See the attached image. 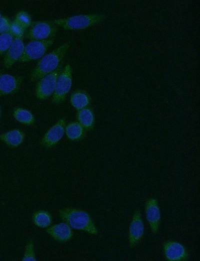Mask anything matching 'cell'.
Masks as SVG:
<instances>
[{
    "instance_id": "obj_19",
    "label": "cell",
    "mask_w": 200,
    "mask_h": 261,
    "mask_svg": "<svg viewBox=\"0 0 200 261\" xmlns=\"http://www.w3.org/2000/svg\"><path fill=\"white\" fill-rule=\"evenodd\" d=\"M34 223L40 228H46L52 223V216L48 211L38 210L32 215Z\"/></svg>"
},
{
    "instance_id": "obj_27",
    "label": "cell",
    "mask_w": 200,
    "mask_h": 261,
    "mask_svg": "<svg viewBox=\"0 0 200 261\" xmlns=\"http://www.w3.org/2000/svg\"><path fill=\"white\" fill-rule=\"evenodd\" d=\"M1 18H2V15H1V13L0 12V19Z\"/></svg>"
},
{
    "instance_id": "obj_3",
    "label": "cell",
    "mask_w": 200,
    "mask_h": 261,
    "mask_svg": "<svg viewBox=\"0 0 200 261\" xmlns=\"http://www.w3.org/2000/svg\"><path fill=\"white\" fill-rule=\"evenodd\" d=\"M105 16L102 14L79 15L53 20L52 22L65 30H79L87 29L102 22Z\"/></svg>"
},
{
    "instance_id": "obj_22",
    "label": "cell",
    "mask_w": 200,
    "mask_h": 261,
    "mask_svg": "<svg viewBox=\"0 0 200 261\" xmlns=\"http://www.w3.org/2000/svg\"><path fill=\"white\" fill-rule=\"evenodd\" d=\"M14 21L26 30L28 28L32 23L30 15L22 10L16 14Z\"/></svg>"
},
{
    "instance_id": "obj_8",
    "label": "cell",
    "mask_w": 200,
    "mask_h": 261,
    "mask_svg": "<svg viewBox=\"0 0 200 261\" xmlns=\"http://www.w3.org/2000/svg\"><path fill=\"white\" fill-rule=\"evenodd\" d=\"M163 253L169 261H186L189 254L185 246L181 243L172 240L165 241L162 246Z\"/></svg>"
},
{
    "instance_id": "obj_18",
    "label": "cell",
    "mask_w": 200,
    "mask_h": 261,
    "mask_svg": "<svg viewBox=\"0 0 200 261\" xmlns=\"http://www.w3.org/2000/svg\"><path fill=\"white\" fill-rule=\"evenodd\" d=\"M66 136L70 140L79 141L85 135L84 127L76 121L69 123L65 127Z\"/></svg>"
},
{
    "instance_id": "obj_21",
    "label": "cell",
    "mask_w": 200,
    "mask_h": 261,
    "mask_svg": "<svg viewBox=\"0 0 200 261\" xmlns=\"http://www.w3.org/2000/svg\"><path fill=\"white\" fill-rule=\"evenodd\" d=\"M14 39V37L10 33L0 35V56L8 50Z\"/></svg>"
},
{
    "instance_id": "obj_9",
    "label": "cell",
    "mask_w": 200,
    "mask_h": 261,
    "mask_svg": "<svg viewBox=\"0 0 200 261\" xmlns=\"http://www.w3.org/2000/svg\"><path fill=\"white\" fill-rule=\"evenodd\" d=\"M144 227L142 214L139 210H136L133 215L129 227L128 241L130 247H134L142 239Z\"/></svg>"
},
{
    "instance_id": "obj_11",
    "label": "cell",
    "mask_w": 200,
    "mask_h": 261,
    "mask_svg": "<svg viewBox=\"0 0 200 261\" xmlns=\"http://www.w3.org/2000/svg\"><path fill=\"white\" fill-rule=\"evenodd\" d=\"M66 122L64 118L59 119L45 134L41 140V144L46 148L54 146L65 133Z\"/></svg>"
},
{
    "instance_id": "obj_23",
    "label": "cell",
    "mask_w": 200,
    "mask_h": 261,
    "mask_svg": "<svg viewBox=\"0 0 200 261\" xmlns=\"http://www.w3.org/2000/svg\"><path fill=\"white\" fill-rule=\"evenodd\" d=\"M22 260H36L34 251V246L32 240L30 239L27 243Z\"/></svg>"
},
{
    "instance_id": "obj_10",
    "label": "cell",
    "mask_w": 200,
    "mask_h": 261,
    "mask_svg": "<svg viewBox=\"0 0 200 261\" xmlns=\"http://www.w3.org/2000/svg\"><path fill=\"white\" fill-rule=\"evenodd\" d=\"M145 213L152 232L154 234L157 233L160 228L161 217L158 202L156 198H150L146 200Z\"/></svg>"
},
{
    "instance_id": "obj_6",
    "label": "cell",
    "mask_w": 200,
    "mask_h": 261,
    "mask_svg": "<svg viewBox=\"0 0 200 261\" xmlns=\"http://www.w3.org/2000/svg\"><path fill=\"white\" fill-rule=\"evenodd\" d=\"M62 62L56 70L39 80L36 88L38 99H46L54 93L58 77L62 69Z\"/></svg>"
},
{
    "instance_id": "obj_13",
    "label": "cell",
    "mask_w": 200,
    "mask_h": 261,
    "mask_svg": "<svg viewBox=\"0 0 200 261\" xmlns=\"http://www.w3.org/2000/svg\"><path fill=\"white\" fill-rule=\"evenodd\" d=\"M24 48L22 38H14L13 42L7 51L4 63L6 68L11 67L22 57Z\"/></svg>"
},
{
    "instance_id": "obj_2",
    "label": "cell",
    "mask_w": 200,
    "mask_h": 261,
    "mask_svg": "<svg viewBox=\"0 0 200 261\" xmlns=\"http://www.w3.org/2000/svg\"><path fill=\"white\" fill-rule=\"evenodd\" d=\"M62 221L70 227L96 235L97 228L90 215L86 211L74 208H65L59 211Z\"/></svg>"
},
{
    "instance_id": "obj_20",
    "label": "cell",
    "mask_w": 200,
    "mask_h": 261,
    "mask_svg": "<svg viewBox=\"0 0 200 261\" xmlns=\"http://www.w3.org/2000/svg\"><path fill=\"white\" fill-rule=\"evenodd\" d=\"M13 116L18 122L26 125H31L34 123V115L28 110L18 107L14 109Z\"/></svg>"
},
{
    "instance_id": "obj_4",
    "label": "cell",
    "mask_w": 200,
    "mask_h": 261,
    "mask_svg": "<svg viewBox=\"0 0 200 261\" xmlns=\"http://www.w3.org/2000/svg\"><path fill=\"white\" fill-rule=\"evenodd\" d=\"M57 32L58 28L52 22L38 21L32 22L24 35L32 41H42L53 38Z\"/></svg>"
},
{
    "instance_id": "obj_14",
    "label": "cell",
    "mask_w": 200,
    "mask_h": 261,
    "mask_svg": "<svg viewBox=\"0 0 200 261\" xmlns=\"http://www.w3.org/2000/svg\"><path fill=\"white\" fill-rule=\"evenodd\" d=\"M46 232L54 239L60 242H65L73 236L71 227L66 223H60L52 225L46 229Z\"/></svg>"
},
{
    "instance_id": "obj_1",
    "label": "cell",
    "mask_w": 200,
    "mask_h": 261,
    "mask_svg": "<svg viewBox=\"0 0 200 261\" xmlns=\"http://www.w3.org/2000/svg\"><path fill=\"white\" fill-rule=\"evenodd\" d=\"M70 43L66 42L40 59L30 74L32 81L40 80L56 70L62 63Z\"/></svg>"
},
{
    "instance_id": "obj_24",
    "label": "cell",
    "mask_w": 200,
    "mask_h": 261,
    "mask_svg": "<svg viewBox=\"0 0 200 261\" xmlns=\"http://www.w3.org/2000/svg\"><path fill=\"white\" fill-rule=\"evenodd\" d=\"M26 29L14 21L11 23L10 32L14 38H22Z\"/></svg>"
},
{
    "instance_id": "obj_25",
    "label": "cell",
    "mask_w": 200,
    "mask_h": 261,
    "mask_svg": "<svg viewBox=\"0 0 200 261\" xmlns=\"http://www.w3.org/2000/svg\"><path fill=\"white\" fill-rule=\"evenodd\" d=\"M11 23L6 17H2L0 19V34L9 33Z\"/></svg>"
},
{
    "instance_id": "obj_16",
    "label": "cell",
    "mask_w": 200,
    "mask_h": 261,
    "mask_svg": "<svg viewBox=\"0 0 200 261\" xmlns=\"http://www.w3.org/2000/svg\"><path fill=\"white\" fill-rule=\"evenodd\" d=\"M90 97L88 93L80 89L74 91L70 97L72 105L78 110L86 107L90 104Z\"/></svg>"
},
{
    "instance_id": "obj_7",
    "label": "cell",
    "mask_w": 200,
    "mask_h": 261,
    "mask_svg": "<svg viewBox=\"0 0 200 261\" xmlns=\"http://www.w3.org/2000/svg\"><path fill=\"white\" fill-rule=\"evenodd\" d=\"M54 38L46 40L32 41L24 46V53L19 59L21 62L38 59L42 57L52 45Z\"/></svg>"
},
{
    "instance_id": "obj_12",
    "label": "cell",
    "mask_w": 200,
    "mask_h": 261,
    "mask_svg": "<svg viewBox=\"0 0 200 261\" xmlns=\"http://www.w3.org/2000/svg\"><path fill=\"white\" fill-rule=\"evenodd\" d=\"M22 81V76L0 74V97L17 92Z\"/></svg>"
},
{
    "instance_id": "obj_5",
    "label": "cell",
    "mask_w": 200,
    "mask_h": 261,
    "mask_svg": "<svg viewBox=\"0 0 200 261\" xmlns=\"http://www.w3.org/2000/svg\"><path fill=\"white\" fill-rule=\"evenodd\" d=\"M72 68L70 64H67L60 73L54 91L52 99L54 104L63 102L67 94L70 91L72 84Z\"/></svg>"
},
{
    "instance_id": "obj_15",
    "label": "cell",
    "mask_w": 200,
    "mask_h": 261,
    "mask_svg": "<svg viewBox=\"0 0 200 261\" xmlns=\"http://www.w3.org/2000/svg\"><path fill=\"white\" fill-rule=\"evenodd\" d=\"M24 138V133L18 129H12L0 135V140L10 148L19 146L23 143Z\"/></svg>"
},
{
    "instance_id": "obj_17",
    "label": "cell",
    "mask_w": 200,
    "mask_h": 261,
    "mask_svg": "<svg viewBox=\"0 0 200 261\" xmlns=\"http://www.w3.org/2000/svg\"><path fill=\"white\" fill-rule=\"evenodd\" d=\"M78 122L86 129H90L93 127L94 117L92 109L85 107L78 110L76 114Z\"/></svg>"
},
{
    "instance_id": "obj_26",
    "label": "cell",
    "mask_w": 200,
    "mask_h": 261,
    "mask_svg": "<svg viewBox=\"0 0 200 261\" xmlns=\"http://www.w3.org/2000/svg\"><path fill=\"white\" fill-rule=\"evenodd\" d=\"M0 115H1V110H0Z\"/></svg>"
}]
</instances>
